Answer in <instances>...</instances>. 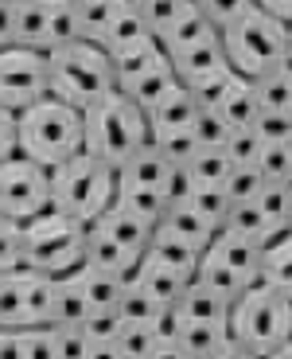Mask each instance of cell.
Segmentation results:
<instances>
[{"label":"cell","mask_w":292,"mask_h":359,"mask_svg":"<svg viewBox=\"0 0 292 359\" xmlns=\"http://www.w3.org/2000/svg\"><path fill=\"white\" fill-rule=\"evenodd\" d=\"M0 359H27V328H0Z\"/></svg>","instance_id":"7dc6e473"},{"label":"cell","mask_w":292,"mask_h":359,"mask_svg":"<svg viewBox=\"0 0 292 359\" xmlns=\"http://www.w3.org/2000/svg\"><path fill=\"white\" fill-rule=\"evenodd\" d=\"M27 359H55L51 328H27Z\"/></svg>","instance_id":"c3c4849f"},{"label":"cell","mask_w":292,"mask_h":359,"mask_svg":"<svg viewBox=\"0 0 292 359\" xmlns=\"http://www.w3.org/2000/svg\"><path fill=\"white\" fill-rule=\"evenodd\" d=\"M113 340H117V348H121L125 359H148L152 351H156L160 336H156L152 324H121V332H117Z\"/></svg>","instance_id":"d590c367"},{"label":"cell","mask_w":292,"mask_h":359,"mask_svg":"<svg viewBox=\"0 0 292 359\" xmlns=\"http://www.w3.org/2000/svg\"><path fill=\"white\" fill-rule=\"evenodd\" d=\"M148 129L152 137H172V133H191L195 117H199V102L187 86H176L168 98H160L156 106L148 109Z\"/></svg>","instance_id":"5bb4252c"},{"label":"cell","mask_w":292,"mask_h":359,"mask_svg":"<svg viewBox=\"0 0 292 359\" xmlns=\"http://www.w3.org/2000/svg\"><path fill=\"white\" fill-rule=\"evenodd\" d=\"M117 16L113 0H78V24H82V39L86 43H106V32Z\"/></svg>","instance_id":"d6a6232c"},{"label":"cell","mask_w":292,"mask_h":359,"mask_svg":"<svg viewBox=\"0 0 292 359\" xmlns=\"http://www.w3.org/2000/svg\"><path fill=\"white\" fill-rule=\"evenodd\" d=\"M82 121H86V153H94L97 161L113 164V168H121L137 149L152 141L144 109L133 98H125L121 90H113L109 98L90 106Z\"/></svg>","instance_id":"5b68a950"},{"label":"cell","mask_w":292,"mask_h":359,"mask_svg":"<svg viewBox=\"0 0 292 359\" xmlns=\"http://www.w3.org/2000/svg\"><path fill=\"white\" fill-rule=\"evenodd\" d=\"M176 344H183L191 359H211L218 348L230 344V324H183Z\"/></svg>","instance_id":"83f0119b"},{"label":"cell","mask_w":292,"mask_h":359,"mask_svg":"<svg viewBox=\"0 0 292 359\" xmlns=\"http://www.w3.org/2000/svg\"><path fill=\"white\" fill-rule=\"evenodd\" d=\"M51 199V168L36 164L32 156L16 153L0 164V215L24 226L36 219Z\"/></svg>","instance_id":"9c48e42d"},{"label":"cell","mask_w":292,"mask_h":359,"mask_svg":"<svg viewBox=\"0 0 292 359\" xmlns=\"http://www.w3.org/2000/svg\"><path fill=\"white\" fill-rule=\"evenodd\" d=\"M141 258H144V254H133L129 246L117 243V238H109V234L86 226V266H97V269H109V273L129 278Z\"/></svg>","instance_id":"44dd1931"},{"label":"cell","mask_w":292,"mask_h":359,"mask_svg":"<svg viewBox=\"0 0 292 359\" xmlns=\"http://www.w3.org/2000/svg\"><path fill=\"white\" fill-rule=\"evenodd\" d=\"M172 71H176L179 86H199V82L214 79V74L230 71V59H226V47H222V32L199 39L187 51L172 55Z\"/></svg>","instance_id":"7c38bea8"},{"label":"cell","mask_w":292,"mask_h":359,"mask_svg":"<svg viewBox=\"0 0 292 359\" xmlns=\"http://www.w3.org/2000/svg\"><path fill=\"white\" fill-rule=\"evenodd\" d=\"M230 305L234 301L218 297L214 289L199 285V281H191V285L183 289V297L176 301L183 324H230Z\"/></svg>","instance_id":"ffe728a7"},{"label":"cell","mask_w":292,"mask_h":359,"mask_svg":"<svg viewBox=\"0 0 292 359\" xmlns=\"http://www.w3.org/2000/svg\"><path fill=\"white\" fill-rule=\"evenodd\" d=\"M86 359H125L117 340H90V355Z\"/></svg>","instance_id":"816d5d0a"},{"label":"cell","mask_w":292,"mask_h":359,"mask_svg":"<svg viewBox=\"0 0 292 359\" xmlns=\"http://www.w3.org/2000/svg\"><path fill=\"white\" fill-rule=\"evenodd\" d=\"M249 8H253V0H199V12H203L218 32L226 24H234L238 16H246Z\"/></svg>","instance_id":"ee69618b"},{"label":"cell","mask_w":292,"mask_h":359,"mask_svg":"<svg viewBox=\"0 0 292 359\" xmlns=\"http://www.w3.org/2000/svg\"><path fill=\"white\" fill-rule=\"evenodd\" d=\"M230 340L265 359L269 351L292 340V301L261 281L249 285L230 305Z\"/></svg>","instance_id":"8992f818"},{"label":"cell","mask_w":292,"mask_h":359,"mask_svg":"<svg viewBox=\"0 0 292 359\" xmlns=\"http://www.w3.org/2000/svg\"><path fill=\"white\" fill-rule=\"evenodd\" d=\"M51 336H55V359H86L90 355L86 328H51Z\"/></svg>","instance_id":"7bdbcfd3"},{"label":"cell","mask_w":292,"mask_h":359,"mask_svg":"<svg viewBox=\"0 0 292 359\" xmlns=\"http://www.w3.org/2000/svg\"><path fill=\"white\" fill-rule=\"evenodd\" d=\"M148 359H191V355H187L183 344H176V340H160V344H156V351H152Z\"/></svg>","instance_id":"f5cc1de1"},{"label":"cell","mask_w":292,"mask_h":359,"mask_svg":"<svg viewBox=\"0 0 292 359\" xmlns=\"http://www.w3.org/2000/svg\"><path fill=\"white\" fill-rule=\"evenodd\" d=\"M222 47H226L230 71L253 82L269 71L288 67V24L253 4L246 16L222 27Z\"/></svg>","instance_id":"277c9868"},{"label":"cell","mask_w":292,"mask_h":359,"mask_svg":"<svg viewBox=\"0 0 292 359\" xmlns=\"http://www.w3.org/2000/svg\"><path fill=\"white\" fill-rule=\"evenodd\" d=\"M47 20L51 0H16V47L47 55Z\"/></svg>","instance_id":"cb8c5ba5"},{"label":"cell","mask_w":292,"mask_h":359,"mask_svg":"<svg viewBox=\"0 0 292 359\" xmlns=\"http://www.w3.org/2000/svg\"><path fill=\"white\" fill-rule=\"evenodd\" d=\"M168 172H172V161L164 153H160L156 144H144V149H137L129 161L117 168V184H129V188H152V191H164V184H168ZM168 199V196H164Z\"/></svg>","instance_id":"ac0fdd59"},{"label":"cell","mask_w":292,"mask_h":359,"mask_svg":"<svg viewBox=\"0 0 292 359\" xmlns=\"http://www.w3.org/2000/svg\"><path fill=\"white\" fill-rule=\"evenodd\" d=\"M55 278L36 269L0 273V328H47L51 320Z\"/></svg>","instance_id":"ba28073f"},{"label":"cell","mask_w":292,"mask_h":359,"mask_svg":"<svg viewBox=\"0 0 292 359\" xmlns=\"http://www.w3.org/2000/svg\"><path fill=\"white\" fill-rule=\"evenodd\" d=\"M288 63H292V24H288Z\"/></svg>","instance_id":"6f0895ef"},{"label":"cell","mask_w":292,"mask_h":359,"mask_svg":"<svg viewBox=\"0 0 292 359\" xmlns=\"http://www.w3.org/2000/svg\"><path fill=\"white\" fill-rule=\"evenodd\" d=\"M43 98H51L47 55L27 51V47H4L0 51V106L24 114Z\"/></svg>","instance_id":"30bf717a"},{"label":"cell","mask_w":292,"mask_h":359,"mask_svg":"<svg viewBox=\"0 0 292 359\" xmlns=\"http://www.w3.org/2000/svg\"><path fill=\"white\" fill-rule=\"evenodd\" d=\"M47 82H51V98L67 102L82 114L117 90V74L106 47L86 43V39L47 51Z\"/></svg>","instance_id":"7a4b0ae2"},{"label":"cell","mask_w":292,"mask_h":359,"mask_svg":"<svg viewBox=\"0 0 292 359\" xmlns=\"http://www.w3.org/2000/svg\"><path fill=\"white\" fill-rule=\"evenodd\" d=\"M230 156H226V149H199V153L187 161V172H191L195 188H222L226 184V176H230Z\"/></svg>","instance_id":"4dcf8cb0"},{"label":"cell","mask_w":292,"mask_h":359,"mask_svg":"<svg viewBox=\"0 0 292 359\" xmlns=\"http://www.w3.org/2000/svg\"><path fill=\"white\" fill-rule=\"evenodd\" d=\"M214 234H218V226H214L211 219L199 215L191 203H172L168 211L160 215V223H156V231H152V238L179 243V246H187V250L203 254L207 246L214 243Z\"/></svg>","instance_id":"8fae6325"},{"label":"cell","mask_w":292,"mask_h":359,"mask_svg":"<svg viewBox=\"0 0 292 359\" xmlns=\"http://www.w3.org/2000/svg\"><path fill=\"white\" fill-rule=\"evenodd\" d=\"M261 133H257L253 126L246 129H230V137H226V156H230V164H257V156H261Z\"/></svg>","instance_id":"ab89813d"},{"label":"cell","mask_w":292,"mask_h":359,"mask_svg":"<svg viewBox=\"0 0 292 359\" xmlns=\"http://www.w3.org/2000/svg\"><path fill=\"white\" fill-rule=\"evenodd\" d=\"M20 153V114L0 106V164Z\"/></svg>","instance_id":"bcb514c9"},{"label":"cell","mask_w":292,"mask_h":359,"mask_svg":"<svg viewBox=\"0 0 292 359\" xmlns=\"http://www.w3.org/2000/svg\"><path fill=\"white\" fill-rule=\"evenodd\" d=\"M261 12H269V16L284 20V24H292V0H253Z\"/></svg>","instance_id":"f907efd6"},{"label":"cell","mask_w":292,"mask_h":359,"mask_svg":"<svg viewBox=\"0 0 292 359\" xmlns=\"http://www.w3.org/2000/svg\"><path fill=\"white\" fill-rule=\"evenodd\" d=\"M211 114H218L230 129H246V126H253L257 117H261V106H257V98H253V86H249V79H242L238 86H234L230 94H226V102H222L218 109H211Z\"/></svg>","instance_id":"f546056e"},{"label":"cell","mask_w":292,"mask_h":359,"mask_svg":"<svg viewBox=\"0 0 292 359\" xmlns=\"http://www.w3.org/2000/svg\"><path fill=\"white\" fill-rule=\"evenodd\" d=\"M16 47V0H0V51Z\"/></svg>","instance_id":"681fc988"},{"label":"cell","mask_w":292,"mask_h":359,"mask_svg":"<svg viewBox=\"0 0 292 359\" xmlns=\"http://www.w3.org/2000/svg\"><path fill=\"white\" fill-rule=\"evenodd\" d=\"M24 266V226L0 215V273Z\"/></svg>","instance_id":"f35d334b"},{"label":"cell","mask_w":292,"mask_h":359,"mask_svg":"<svg viewBox=\"0 0 292 359\" xmlns=\"http://www.w3.org/2000/svg\"><path fill=\"white\" fill-rule=\"evenodd\" d=\"M129 278H133L152 301H160V305H176L179 297H183V289L195 281V278H187V273H179V269H172L168 262L156 258L152 250L137 262V269L129 273Z\"/></svg>","instance_id":"4fadbf2b"},{"label":"cell","mask_w":292,"mask_h":359,"mask_svg":"<svg viewBox=\"0 0 292 359\" xmlns=\"http://www.w3.org/2000/svg\"><path fill=\"white\" fill-rule=\"evenodd\" d=\"M257 168L269 184H292V144H261Z\"/></svg>","instance_id":"8d00e7d4"},{"label":"cell","mask_w":292,"mask_h":359,"mask_svg":"<svg viewBox=\"0 0 292 359\" xmlns=\"http://www.w3.org/2000/svg\"><path fill=\"white\" fill-rule=\"evenodd\" d=\"M86 149V121L82 109L67 106L59 98H43L20 114V153L32 156L43 168L74 161Z\"/></svg>","instance_id":"3957f363"},{"label":"cell","mask_w":292,"mask_h":359,"mask_svg":"<svg viewBox=\"0 0 292 359\" xmlns=\"http://www.w3.org/2000/svg\"><path fill=\"white\" fill-rule=\"evenodd\" d=\"M187 203H191L199 215L211 219V223L222 231V223H226V211H230V196H226V188H195V196L187 199Z\"/></svg>","instance_id":"60d3db41"},{"label":"cell","mask_w":292,"mask_h":359,"mask_svg":"<svg viewBox=\"0 0 292 359\" xmlns=\"http://www.w3.org/2000/svg\"><path fill=\"white\" fill-rule=\"evenodd\" d=\"M82 43L78 24V0H51V20H47V51Z\"/></svg>","instance_id":"4316f807"},{"label":"cell","mask_w":292,"mask_h":359,"mask_svg":"<svg viewBox=\"0 0 292 359\" xmlns=\"http://www.w3.org/2000/svg\"><path fill=\"white\" fill-rule=\"evenodd\" d=\"M265 359H292V340H288V344H281L277 351H269Z\"/></svg>","instance_id":"11a10c76"},{"label":"cell","mask_w":292,"mask_h":359,"mask_svg":"<svg viewBox=\"0 0 292 359\" xmlns=\"http://www.w3.org/2000/svg\"><path fill=\"white\" fill-rule=\"evenodd\" d=\"M191 133H195V141H199V149H222L226 137H230V126H226L218 114H211V109H199Z\"/></svg>","instance_id":"b9f144b4"},{"label":"cell","mask_w":292,"mask_h":359,"mask_svg":"<svg viewBox=\"0 0 292 359\" xmlns=\"http://www.w3.org/2000/svg\"><path fill=\"white\" fill-rule=\"evenodd\" d=\"M265 144H292V117L288 114H261L253 121Z\"/></svg>","instance_id":"f6af8a7d"},{"label":"cell","mask_w":292,"mask_h":359,"mask_svg":"<svg viewBox=\"0 0 292 359\" xmlns=\"http://www.w3.org/2000/svg\"><path fill=\"white\" fill-rule=\"evenodd\" d=\"M176 86H179V79H176V71H172V59H168V63L152 67L148 74H141V79H133V82H125V86H117V90H121L125 98H133L137 106L148 114V109L156 106L160 98H168Z\"/></svg>","instance_id":"d4e9b609"},{"label":"cell","mask_w":292,"mask_h":359,"mask_svg":"<svg viewBox=\"0 0 292 359\" xmlns=\"http://www.w3.org/2000/svg\"><path fill=\"white\" fill-rule=\"evenodd\" d=\"M222 231H234V234H242V238H249V243H257V246H269L273 238H281L284 231H292V226H281L257 199H246V203H230Z\"/></svg>","instance_id":"9a60e30c"},{"label":"cell","mask_w":292,"mask_h":359,"mask_svg":"<svg viewBox=\"0 0 292 359\" xmlns=\"http://www.w3.org/2000/svg\"><path fill=\"white\" fill-rule=\"evenodd\" d=\"M51 199L78 223H94L117 199V168L82 149L74 161L51 168Z\"/></svg>","instance_id":"52a82bcc"},{"label":"cell","mask_w":292,"mask_h":359,"mask_svg":"<svg viewBox=\"0 0 292 359\" xmlns=\"http://www.w3.org/2000/svg\"><path fill=\"white\" fill-rule=\"evenodd\" d=\"M222 188H226L230 203H246V199H257L261 191L269 188V180L261 176V168H257V164H234Z\"/></svg>","instance_id":"e575fe53"},{"label":"cell","mask_w":292,"mask_h":359,"mask_svg":"<svg viewBox=\"0 0 292 359\" xmlns=\"http://www.w3.org/2000/svg\"><path fill=\"white\" fill-rule=\"evenodd\" d=\"M109 55V63H113V74H117V86H125V82L141 79V74H148L152 67L168 63V51L160 47L156 36H144V39H133V43L125 47H113Z\"/></svg>","instance_id":"2e32d148"},{"label":"cell","mask_w":292,"mask_h":359,"mask_svg":"<svg viewBox=\"0 0 292 359\" xmlns=\"http://www.w3.org/2000/svg\"><path fill=\"white\" fill-rule=\"evenodd\" d=\"M207 254H211V258H218L222 266H230L234 273H242L249 285H257V281H261V246L249 243V238H242V234L218 231V234H214V243L207 246Z\"/></svg>","instance_id":"e0dca14e"},{"label":"cell","mask_w":292,"mask_h":359,"mask_svg":"<svg viewBox=\"0 0 292 359\" xmlns=\"http://www.w3.org/2000/svg\"><path fill=\"white\" fill-rule=\"evenodd\" d=\"M94 316L86 293L78 285V273L71 278H55V297H51V328H86V320Z\"/></svg>","instance_id":"d6986e66"},{"label":"cell","mask_w":292,"mask_h":359,"mask_svg":"<svg viewBox=\"0 0 292 359\" xmlns=\"http://www.w3.org/2000/svg\"><path fill=\"white\" fill-rule=\"evenodd\" d=\"M249 86H253V98L261 106V114H288L292 117V63L281 67V71L261 74Z\"/></svg>","instance_id":"484cf974"},{"label":"cell","mask_w":292,"mask_h":359,"mask_svg":"<svg viewBox=\"0 0 292 359\" xmlns=\"http://www.w3.org/2000/svg\"><path fill=\"white\" fill-rule=\"evenodd\" d=\"M214 32H218V27H214V24H211V20H207L199 8H195L191 16H183L179 24H172L168 32L160 36V47H164V51H168V59H172V55L187 51V47H195L199 39L214 36Z\"/></svg>","instance_id":"f1b7e54d"},{"label":"cell","mask_w":292,"mask_h":359,"mask_svg":"<svg viewBox=\"0 0 292 359\" xmlns=\"http://www.w3.org/2000/svg\"><path fill=\"white\" fill-rule=\"evenodd\" d=\"M86 266V223L71 219L67 211L47 199L36 219L24 223V269L47 278H71Z\"/></svg>","instance_id":"6da1fadb"},{"label":"cell","mask_w":292,"mask_h":359,"mask_svg":"<svg viewBox=\"0 0 292 359\" xmlns=\"http://www.w3.org/2000/svg\"><path fill=\"white\" fill-rule=\"evenodd\" d=\"M117 8H141V0H113Z\"/></svg>","instance_id":"9f6ffc18"},{"label":"cell","mask_w":292,"mask_h":359,"mask_svg":"<svg viewBox=\"0 0 292 359\" xmlns=\"http://www.w3.org/2000/svg\"><path fill=\"white\" fill-rule=\"evenodd\" d=\"M211 359H257V355H253V351H246V348H238V344L230 340L226 348H218V351H214Z\"/></svg>","instance_id":"db71d44e"},{"label":"cell","mask_w":292,"mask_h":359,"mask_svg":"<svg viewBox=\"0 0 292 359\" xmlns=\"http://www.w3.org/2000/svg\"><path fill=\"white\" fill-rule=\"evenodd\" d=\"M195 8H199V0H141V16H144V24H148V32L156 39L164 36L172 24L191 16Z\"/></svg>","instance_id":"1f68e13d"},{"label":"cell","mask_w":292,"mask_h":359,"mask_svg":"<svg viewBox=\"0 0 292 359\" xmlns=\"http://www.w3.org/2000/svg\"><path fill=\"white\" fill-rule=\"evenodd\" d=\"M242 82V74L238 71H222V74H214V79H207V82H199V86H187L195 94V102H199V109H218L222 102H226V94H230L234 86Z\"/></svg>","instance_id":"74e56055"},{"label":"cell","mask_w":292,"mask_h":359,"mask_svg":"<svg viewBox=\"0 0 292 359\" xmlns=\"http://www.w3.org/2000/svg\"><path fill=\"white\" fill-rule=\"evenodd\" d=\"M261 285L277 289L281 297L292 301V231L261 246Z\"/></svg>","instance_id":"7402d4cb"},{"label":"cell","mask_w":292,"mask_h":359,"mask_svg":"<svg viewBox=\"0 0 292 359\" xmlns=\"http://www.w3.org/2000/svg\"><path fill=\"white\" fill-rule=\"evenodd\" d=\"M117 313H121V324H152V328H156V316L164 313V305H160V301H152V297L144 293V289L137 285L133 278H129V285H125V297H121V305H117Z\"/></svg>","instance_id":"836d02e7"},{"label":"cell","mask_w":292,"mask_h":359,"mask_svg":"<svg viewBox=\"0 0 292 359\" xmlns=\"http://www.w3.org/2000/svg\"><path fill=\"white\" fill-rule=\"evenodd\" d=\"M78 285H82V293H86L90 309H94V313H106V309H117V305H121L129 278H121V273H109V269H97V266H82V269H78Z\"/></svg>","instance_id":"603a6c76"}]
</instances>
